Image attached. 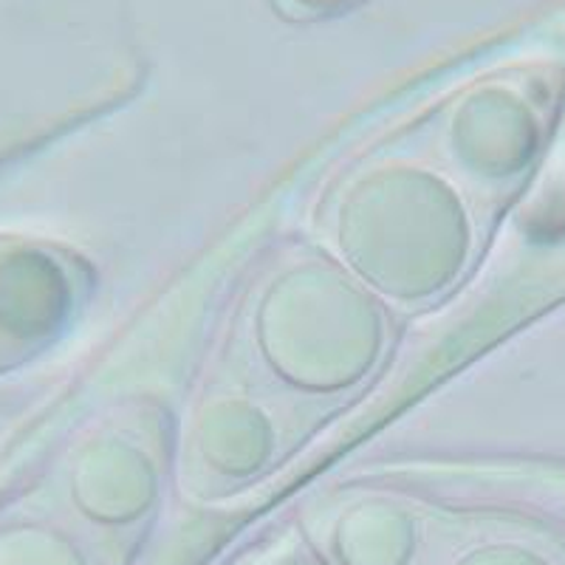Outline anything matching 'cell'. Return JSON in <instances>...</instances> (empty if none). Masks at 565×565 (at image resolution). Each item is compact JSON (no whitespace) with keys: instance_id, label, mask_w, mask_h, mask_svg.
<instances>
[{"instance_id":"obj_1","label":"cell","mask_w":565,"mask_h":565,"mask_svg":"<svg viewBox=\"0 0 565 565\" xmlns=\"http://www.w3.org/2000/svg\"><path fill=\"white\" fill-rule=\"evenodd\" d=\"M340 244L376 289L430 295L467 255V218L441 179L396 170L365 179L342 204Z\"/></svg>"}]
</instances>
